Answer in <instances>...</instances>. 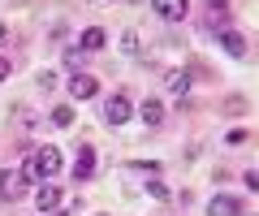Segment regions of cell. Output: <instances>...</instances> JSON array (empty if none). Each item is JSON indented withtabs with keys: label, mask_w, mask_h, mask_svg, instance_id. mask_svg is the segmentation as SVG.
<instances>
[{
	"label": "cell",
	"mask_w": 259,
	"mask_h": 216,
	"mask_svg": "<svg viewBox=\"0 0 259 216\" xmlns=\"http://www.w3.org/2000/svg\"><path fill=\"white\" fill-rule=\"evenodd\" d=\"M151 9H156L164 22H182L190 5H186V0H151Z\"/></svg>",
	"instance_id": "3957f363"
},
{
	"label": "cell",
	"mask_w": 259,
	"mask_h": 216,
	"mask_svg": "<svg viewBox=\"0 0 259 216\" xmlns=\"http://www.w3.org/2000/svg\"><path fill=\"white\" fill-rule=\"evenodd\" d=\"M5 74H9V61H5V57H0V78H5Z\"/></svg>",
	"instance_id": "ac0fdd59"
},
{
	"label": "cell",
	"mask_w": 259,
	"mask_h": 216,
	"mask_svg": "<svg viewBox=\"0 0 259 216\" xmlns=\"http://www.w3.org/2000/svg\"><path fill=\"white\" fill-rule=\"evenodd\" d=\"M164 87H168L173 95H186V91H190V74H186V69H168V74H164Z\"/></svg>",
	"instance_id": "30bf717a"
},
{
	"label": "cell",
	"mask_w": 259,
	"mask_h": 216,
	"mask_svg": "<svg viewBox=\"0 0 259 216\" xmlns=\"http://www.w3.org/2000/svg\"><path fill=\"white\" fill-rule=\"evenodd\" d=\"M5 35H9V30H5V22H0V39H5Z\"/></svg>",
	"instance_id": "d6986e66"
},
{
	"label": "cell",
	"mask_w": 259,
	"mask_h": 216,
	"mask_svg": "<svg viewBox=\"0 0 259 216\" xmlns=\"http://www.w3.org/2000/svg\"><path fill=\"white\" fill-rule=\"evenodd\" d=\"M39 87H44V91H52V87H56V74H48V69H44V74H39Z\"/></svg>",
	"instance_id": "e0dca14e"
},
{
	"label": "cell",
	"mask_w": 259,
	"mask_h": 216,
	"mask_svg": "<svg viewBox=\"0 0 259 216\" xmlns=\"http://www.w3.org/2000/svg\"><path fill=\"white\" fill-rule=\"evenodd\" d=\"M104 39H108V35H104L100 26H87V30H82V39H78V48H82V52H100Z\"/></svg>",
	"instance_id": "8fae6325"
},
{
	"label": "cell",
	"mask_w": 259,
	"mask_h": 216,
	"mask_svg": "<svg viewBox=\"0 0 259 216\" xmlns=\"http://www.w3.org/2000/svg\"><path fill=\"white\" fill-rule=\"evenodd\" d=\"M147 190H151L156 199H168V186H164V182H147Z\"/></svg>",
	"instance_id": "2e32d148"
},
{
	"label": "cell",
	"mask_w": 259,
	"mask_h": 216,
	"mask_svg": "<svg viewBox=\"0 0 259 216\" xmlns=\"http://www.w3.org/2000/svg\"><path fill=\"white\" fill-rule=\"evenodd\" d=\"M22 182H26V186H30V182H44V173H39V160H35V156L22 160Z\"/></svg>",
	"instance_id": "5bb4252c"
},
{
	"label": "cell",
	"mask_w": 259,
	"mask_h": 216,
	"mask_svg": "<svg viewBox=\"0 0 259 216\" xmlns=\"http://www.w3.org/2000/svg\"><path fill=\"white\" fill-rule=\"evenodd\" d=\"M130 117H134V113H130L125 95H108V100H104V121H108V125H125Z\"/></svg>",
	"instance_id": "6da1fadb"
},
{
	"label": "cell",
	"mask_w": 259,
	"mask_h": 216,
	"mask_svg": "<svg viewBox=\"0 0 259 216\" xmlns=\"http://www.w3.org/2000/svg\"><path fill=\"white\" fill-rule=\"evenodd\" d=\"M207 216H242V199H233V195H212Z\"/></svg>",
	"instance_id": "7a4b0ae2"
},
{
	"label": "cell",
	"mask_w": 259,
	"mask_h": 216,
	"mask_svg": "<svg viewBox=\"0 0 259 216\" xmlns=\"http://www.w3.org/2000/svg\"><path fill=\"white\" fill-rule=\"evenodd\" d=\"M207 9H212V26H221L225 30V18H229V5H225V0H203Z\"/></svg>",
	"instance_id": "4fadbf2b"
},
{
	"label": "cell",
	"mask_w": 259,
	"mask_h": 216,
	"mask_svg": "<svg viewBox=\"0 0 259 216\" xmlns=\"http://www.w3.org/2000/svg\"><path fill=\"white\" fill-rule=\"evenodd\" d=\"M139 117H143V125H160V121H164V104H160V100H147V104L139 108Z\"/></svg>",
	"instance_id": "7c38bea8"
},
{
	"label": "cell",
	"mask_w": 259,
	"mask_h": 216,
	"mask_svg": "<svg viewBox=\"0 0 259 216\" xmlns=\"http://www.w3.org/2000/svg\"><path fill=\"white\" fill-rule=\"evenodd\" d=\"M56 203H61V190H56L52 182H48V186H39V190H35V207H39V212H52Z\"/></svg>",
	"instance_id": "9c48e42d"
},
{
	"label": "cell",
	"mask_w": 259,
	"mask_h": 216,
	"mask_svg": "<svg viewBox=\"0 0 259 216\" xmlns=\"http://www.w3.org/2000/svg\"><path fill=\"white\" fill-rule=\"evenodd\" d=\"M95 91H100V82H95L91 74H74L69 78V95H74V100H91Z\"/></svg>",
	"instance_id": "277c9868"
},
{
	"label": "cell",
	"mask_w": 259,
	"mask_h": 216,
	"mask_svg": "<svg viewBox=\"0 0 259 216\" xmlns=\"http://www.w3.org/2000/svg\"><path fill=\"white\" fill-rule=\"evenodd\" d=\"M35 160H39V173H44V178L61 173V151H56V147H39V151H35Z\"/></svg>",
	"instance_id": "8992f818"
},
{
	"label": "cell",
	"mask_w": 259,
	"mask_h": 216,
	"mask_svg": "<svg viewBox=\"0 0 259 216\" xmlns=\"http://www.w3.org/2000/svg\"><path fill=\"white\" fill-rule=\"evenodd\" d=\"M95 169V147H78V160H74V182H87Z\"/></svg>",
	"instance_id": "52a82bcc"
},
{
	"label": "cell",
	"mask_w": 259,
	"mask_h": 216,
	"mask_svg": "<svg viewBox=\"0 0 259 216\" xmlns=\"http://www.w3.org/2000/svg\"><path fill=\"white\" fill-rule=\"evenodd\" d=\"M56 216H69V212H56Z\"/></svg>",
	"instance_id": "ffe728a7"
},
{
	"label": "cell",
	"mask_w": 259,
	"mask_h": 216,
	"mask_svg": "<svg viewBox=\"0 0 259 216\" xmlns=\"http://www.w3.org/2000/svg\"><path fill=\"white\" fill-rule=\"evenodd\" d=\"M22 195H26L22 173H0V199H22Z\"/></svg>",
	"instance_id": "5b68a950"
},
{
	"label": "cell",
	"mask_w": 259,
	"mask_h": 216,
	"mask_svg": "<svg viewBox=\"0 0 259 216\" xmlns=\"http://www.w3.org/2000/svg\"><path fill=\"white\" fill-rule=\"evenodd\" d=\"M52 125H74V108H69V104H61V108H52Z\"/></svg>",
	"instance_id": "9a60e30c"
},
{
	"label": "cell",
	"mask_w": 259,
	"mask_h": 216,
	"mask_svg": "<svg viewBox=\"0 0 259 216\" xmlns=\"http://www.w3.org/2000/svg\"><path fill=\"white\" fill-rule=\"evenodd\" d=\"M221 48L229 52V57H246V39H242L238 30H229V26L221 30Z\"/></svg>",
	"instance_id": "ba28073f"
}]
</instances>
